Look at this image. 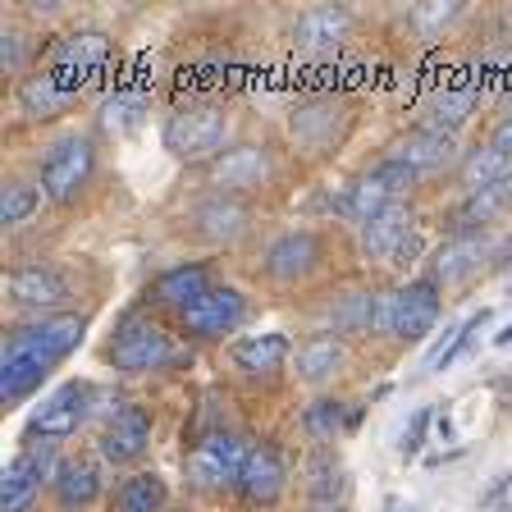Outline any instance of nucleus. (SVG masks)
Wrapping results in <instances>:
<instances>
[{"label":"nucleus","instance_id":"1","mask_svg":"<svg viewBox=\"0 0 512 512\" xmlns=\"http://www.w3.org/2000/svg\"><path fill=\"white\" fill-rule=\"evenodd\" d=\"M83 330H87V320L74 316V311L42 316V320H32V325L10 330L5 352H0V403L19 407L23 398L37 394L46 375L83 343Z\"/></svg>","mask_w":512,"mask_h":512},{"label":"nucleus","instance_id":"2","mask_svg":"<svg viewBox=\"0 0 512 512\" xmlns=\"http://www.w3.org/2000/svg\"><path fill=\"white\" fill-rule=\"evenodd\" d=\"M439 320V284L430 275L412 279L403 288H384L375 293V320L371 334H384V339L398 343H421Z\"/></svg>","mask_w":512,"mask_h":512},{"label":"nucleus","instance_id":"3","mask_svg":"<svg viewBox=\"0 0 512 512\" xmlns=\"http://www.w3.org/2000/svg\"><path fill=\"white\" fill-rule=\"evenodd\" d=\"M247 453H252V439L238 435V430H215V435L192 439L188 453H183V476L197 494H224L238 485V471H243Z\"/></svg>","mask_w":512,"mask_h":512},{"label":"nucleus","instance_id":"4","mask_svg":"<svg viewBox=\"0 0 512 512\" xmlns=\"http://www.w3.org/2000/svg\"><path fill=\"white\" fill-rule=\"evenodd\" d=\"M224 138H229V115L224 106H211V101H183L174 106V115L160 128V142L174 160H215L224 151Z\"/></svg>","mask_w":512,"mask_h":512},{"label":"nucleus","instance_id":"5","mask_svg":"<svg viewBox=\"0 0 512 512\" xmlns=\"http://www.w3.org/2000/svg\"><path fill=\"white\" fill-rule=\"evenodd\" d=\"M96 174V142L87 133H60L42 151V197L51 206H74Z\"/></svg>","mask_w":512,"mask_h":512},{"label":"nucleus","instance_id":"6","mask_svg":"<svg viewBox=\"0 0 512 512\" xmlns=\"http://www.w3.org/2000/svg\"><path fill=\"white\" fill-rule=\"evenodd\" d=\"M110 55H115V42H110L106 32H96V28L64 32L60 42L51 46L46 74H51L69 96H78V92H87V87L96 83V74H106Z\"/></svg>","mask_w":512,"mask_h":512},{"label":"nucleus","instance_id":"7","mask_svg":"<svg viewBox=\"0 0 512 512\" xmlns=\"http://www.w3.org/2000/svg\"><path fill=\"white\" fill-rule=\"evenodd\" d=\"M96 412V389L87 380H69L60 384L55 394L42 398V407H32L28 430H23V444H60V439H74L87 426V416Z\"/></svg>","mask_w":512,"mask_h":512},{"label":"nucleus","instance_id":"8","mask_svg":"<svg viewBox=\"0 0 512 512\" xmlns=\"http://www.w3.org/2000/svg\"><path fill=\"white\" fill-rule=\"evenodd\" d=\"M421 179V174H412L403 165V160H394V156H380L371 165V170L362 174V179H352L348 188L339 192V215H348V220H357V224H366L371 215H380L384 206H394V202H403L407 192H412V183Z\"/></svg>","mask_w":512,"mask_h":512},{"label":"nucleus","instance_id":"9","mask_svg":"<svg viewBox=\"0 0 512 512\" xmlns=\"http://www.w3.org/2000/svg\"><path fill=\"white\" fill-rule=\"evenodd\" d=\"M170 362H174V343L165 334V325H156L142 311H128L119 320L115 339H110V366L124 375H151V371H165Z\"/></svg>","mask_w":512,"mask_h":512},{"label":"nucleus","instance_id":"10","mask_svg":"<svg viewBox=\"0 0 512 512\" xmlns=\"http://www.w3.org/2000/svg\"><path fill=\"white\" fill-rule=\"evenodd\" d=\"M357 247H362V256L375 261V266H407L421 252L412 206L394 202V206H384L380 215H371L366 224H357Z\"/></svg>","mask_w":512,"mask_h":512},{"label":"nucleus","instance_id":"11","mask_svg":"<svg viewBox=\"0 0 512 512\" xmlns=\"http://www.w3.org/2000/svg\"><path fill=\"white\" fill-rule=\"evenodd\" d=\"M183 229L211 247H229L252 229V206H247L243 197H234V192H206V197H197V202L188 206Z\"/></svg>","mask_w":512,"mask_h":512},{"label":"nucleus","instance_id":"12","mask_svg":"<svg viewBox=\"0 0 512 512\" xmlns=\"http://www.w3.org/2000/svg\"><path fill=\"white\" fill-rule=\"evenodd\" d=\"M5 293L19 311H32V316H64L74 288L64 279V270H55L51 261H28V266H14L10 279H5Z\"/></svg>","mask_w":512,"mask_h":512},{"label":"nucleus","instance_id":"13","mask_svg":"<svg viewBox=\"0 0 512 512\" xmlns=\"http://www.w3.org/2000/svg\"><path fill=\"white\" fill-rule=\"evenodd\" d=\"M55 467V444H23L10 458V467L0 471V512H28L42 494V480L51 485Z\"/></svg>","mask_w":512,"mask_h":512},{"label":"nucleus","instance_id":"14","mask_svg":"<svg viewBox=\"0 0 512 512\" xmlns=\"http://www.w3.org/2000/svg\"><path fill=\"white\" fill-rule=\"evenodd\" d=\"M320 261H325V243L316 229H284L261 252V275L270 284H302L320 270Z\"/></svg>","mask_w":512,"mask_h":512},{"label":"nucleus","instance_id":"15","mask_svg":"<svg viewBox=\"0 0 512 512\" xmlns=\"http://www.w3.org/2000/svg\"><path fill=\"white\" fill-rule=\"evenodd\" d=\"M275 179V151L266 142H234V147H224L220 156L211 160V183L215 192H256L266 188Z\"/></svg>","mask_w":512,"mask_h":512},{"label":"nucleus","instance_id":"16","mask_svg":"<svg viewBox=\"0 0 512 512\" xmlns=\"http://www.w3.org/2000/svg\"><path fill=\"white\" fill-rule=\"evenodd\" d=\"M343 128H348V106L334 101V96H311V101L293 106V115H288V133H293V142L307 156L334 151V142L343 138Z\"/></svg>","mask_w":512,"mask_h":512},{"label":"nucleus","instance_id":"17","mask_svg":"<svg viewBox=\"0 0 512 512\" xmlns=\"http://www.w3.org/2000/svg\"><path fill=\"white\" fill-rule=\"evenodd\" d=\"M151 448V412L138 403H124L119 412H110V421L96 435V458L110 467H128Z\"/></svg>","mask_w":512,"mask_h":512},{"label":"nucleus","instance_id":"18","mask_svg":"<svg viewBox=\"0 0 512 512\" xmlns=\"http://www.w3.org/2000/svg\"><path fill=\"white\" fill-rule=\"evenodd\" d=\"M243 320H247V298L238 293V288H229V284H215L211 293L197 302V307L183 311L179 325H183V334H188V339L211 343V339L234 334Z\"/></svg>","mask_w":512,"mask_h":512},{"label":"nucleus","instance_id":"19","mask_svg":"<svg viewBox=\"0 0 512 512\" xmlns=\"http://www.w3.org/2000/svg\"><path fill=\"white\" fill-rule=\"evenodd\" d=\"M284 485H288L284 453H279L275 444H252L243 471H238V485H234L238 503H247V508H270V503H279Z\"/></svg>","mask_w":512,"mask_h":512},{"label":"nucleus","instance_id":"20","mask_svg":"<svg viewBox=\"0 0 512 512\" xmlns=\"http://www.w3.org/2000/svg\"><path fill=\"white\" fill-rule=\"evenodd\" d=\"M352 32V10L348 5H311L293 19V51L302 55H334Z\"/></svg>","mask_w":512,"mask_h":512},{"label":"nucleus","instance_id":"21","mask_svg":"<svg viewBox=\"0 0 512 512\" xmlns=\"http://www.w3.org/2000/svg\"><path fill=\"white\" fill-rule=\"evenodd\" d=\"M106 490V476H101V462L87 458V453H69L60 458L51 476V499L60 512H87Z\"/></svg>","mask_w":512,"mask_h":512},{"label":"nucleus","instance_id":"22","mask_svg":"<svg viewBox=\"0 0 512 512\" xmlns=\"http://www.w3.org/2000/svg\"><path fill=\"white\" fill-rule=\"evenodd\" d=\"M480 261H494V243L485 234H448L444 243L435 247L430 256V270L426 275L435 279L439 288L444 284H462L480 270Z\"/></svg>","mask_w":512,"mask_h":512},{"label":"nucleus","instance_id":"23","mask_svg":"<svg viewBox=\"0 0 512 512\" xmlns=\"http://www.w3.org/2000/svg\"><path fill=\"white\" fill-rule=\"evenodd\" d=\"M211 288H215V279H211V266H206V261H183V266H170L165 275H156V284H151V302L174 307L183 316V311L197 307Z\"/></svg>","mask_w":512,"mask_h":512},{"label":"nucleus","instance_id":"24","mask_svg":"<svg viewBox=\"0 0 512 512\" xmlns=\"http://www.w3.org/2000/svg\"><path fill=\"white\" fill-rule=\"evenodd\" d=\"M384 156L403 160L412 174L444 170L448 160H453V133H439V128H430V124H416V128H407L403 138L384 151Z\"/></svg>","mask_w":512,"mask_h":512},{"label":"nucleus","instance_id":"25","mask_svg":"<svg viewBox=\"0 0 512 512\" xmlns=\"http://www.w3.org/2000/svg\"><path fill=\"white\" fill-rule=\"evenodd\" d=\"M508 211H512V179L476 188V192H467L462 206L453 211V234H485V224H494Z\"/></svg>","mask_w":512,"mask_h":512},{"label":"nucleus","instance_id":"26","mask_svg":"<svg viewBox=\"0 0 512 512\" xmlns=\"http://www.w3.org/2000/svg\"><path fill=\"white\" fill-rule=\"evenodd\" d=\"M343 362H348V348H343V339L330 330L302 339L298 352H293V371H298V380H307V384L334 380V375L343 371Z\"/></svg>","mask_w":512,"mask_h":512},{"label":"nucleus","instance_id":"27","mask_svg":"<svg viewBox=\"0 0 512 512\" xmlns=\"http://www.w3.org/2000/svg\"><path fill=\"white\" fill-rule=\"evenodd\" d=\"M14 101H19V110L28 119H55V115H64V110L74 106L78 96H69L51 74H46V69H37V74L19 78V92H14Z\"/></svg>","mask_w":512,"mask_h":512},{"label":"nucleus","instance_id":"28","mask_svg":"<svg viewBox=\"0 0 512 512\" xmlns=\"http://www.w3.org/2000/svg\"><path fill=\"white\" fill-rule=\"evenodd\" d=\"M170 503V485L156 471H133V476L119 480L115 499H110V512H165Z\"/></svg>","mask_w":512,"mask_h":512},{"label":"nucleus","instance_id":"29","mask_svg":"<svg viewBox=\"0 0 512 512\" xmlns=\"http://www.w3.org/2000/svg\"><path fill=\"white\" fill-rule=\"evenodd\" d=\"M288 357V339L284 334H247L234 343V366L247 375H275Z\"/></svg>","mask_w":512,"mask_h":512},{"label":"nucleus","instance_id":"30","mask_svg":"<svg viewBox=\"0 0 512 512\" xmlns=\"http://www.w3.org/2000/svg\"><path fill=\"white\" fill-rule=\"evenodd\" d=\"M348 490V471L334 458V448H316L307 462V499L311 503H339V494Z\"/></svg>","mask_w":512,"mask_h":512},{"label":"nucleus","instance_id":"31","mask_svg":"<svg viewBox=\"0 0 512 512\" xmlns=\"http://www.w3.org/2000/svg\"><path fill=\"white\" fill-rule=\"evenodd\" d=\"M458 179H462V188L467 192H476V188H490V183H499V179H512V156H503L499 147H476V151H467L462 156V165H458Z\"/></svg>","mask_w":512,"mask_h":512},{"label":"nucleus","instance_id":"32","mask_svg":"<svg viewBox=\"0 0 512 512\" xmlns=\"http://www.w3.org/2000/svg\"><path fill=\"white\" fill-rule=\"evenodd\" d=\"M298 426L307 439H316V444H330V439H339L343 426H352V412L339 403V398H316V403L302 407Z\"/></svg>","mask_w":512,"mask_h":512},{"label":"nucleus","instance_id":"33","mask_svg":"<svg viewBox=\"0 0 512 512\" xmlns=\"http://www.w3.org/2000/svg\"><path fill=\"white\" fill-rule=\"evenodd\" d=\"M476 110V83H462V87H444L435 96V106H430L426 124L439 128V133H458L467 124V115Z\"/></svg>","mask_w":512,"mask_h":512},{"label":"nucleus","instance_id":"34","mask_svg":"<svg viewBox=\"0 0 512 512\" xmlns=\"http://www.w3.org/2000/svg\"><path fill=\"white\" fill-rule=\"evenodd\" d=\"M325 320H330V334H371L375 293H343V298H334V307L325 311Z\"/></svg>","mask_w":512,"mask_h":512},{"label":"nucleus","instance_id":"35","mask_svg":"<svg viewBox=\"0 0 512 512\" xmlns=\"http://www.w3.org/2000/svg\"><path fill=\"white\" fill-rule=\"evenodd\" d=\"M37 206H42V192L32 188V183H5V188H0V224H5V229L23 224Z\"/></svg>","mask_w":512,"mask_h":512},{"label":"nucleus","instance_id":"36","mask_svg":"<svg viewBox=\"0 0 512 512\" xmlns=\"http://www.w3.org/2000/svg\"><path fill=\"white\" fill-rule=\"evenodd\" d=\"M28 55H32V37L10 23V28L0 32V69H5V74H23V69H28Z\"/></svg>","mask_w":512,"mask_h":512},{"label":"nucleus","instance_id":"37","mask_svg":"<svg viewBox=\"0 0 512 512\" xmlns=\"http://www.w3.org/2000/svg\"><path fill=\"white\" fill-rule=\"evenodd\" d=\"M142 106H147V96H142V92H128V87H124V92H115V96H110V101H106V110H101V119H106V124L110 128H124V124H133V119H138V110Z\"/></svg>","mask_w":512,"mask_h":512},{"label":"nucleus","instance_id":"38","mask_svg":"<svg viewBox=\"0 0 512 512\" xmlns=\"http://www.w3.org/2000/svg\"><path fill=\"white\" fill-rule=\"evenodd\" d=\"M435 421V412L430 407H416L412 412V421H407V430H403V439H398V453L403 458H416V448H421V439H426V426Z\"/></svg>","mask_w":512,"mask_h":512},{"label":"nucleus","instance_id":"39","mask_svg":"<svg viewBox=\"0 0 512 512\" xmlns=\"http://www.w3.org/2000/svg\"><path fill=\"white\" fill-rule=\"evenodd\" d=\"M480 512H512V476H499L480 499Z\"/></svg>","mask_w":512,"mask_h":512},{"label":"nucleus","instance_id":"40","mask_svg":"<svg viewBox=\"0 0 512 512\" xmlns=\"http://www.w3.org/2000/svg\"><path fill=\"white\" fill-rule=\"evenodd\" d=\"M458 5H435V10H412V23H421V28H444V23L458 19Z\"/></svg>","mask_w":512,"mask_h":512},{"label":"nucleus","instance_id":"41","mask_svg":"<svg viewBox=\"0 0 512 512\" xmlns=\"http://www.w3.org/2000/svg\"><path fill=\"white\" fill-rule=\"evenodd\" d=\"M490 147H499L503 156H512V115L503 119L499 128H494V138H490Z\"/></svg>","mask_w":512,"mask_h":512},{"label":"nucleus","instance_id":"42","mask_svg":"<svg viewBox=\"0 0 512 512\" xmlns=\"http://www.w3.org/2000/svg\"><path fill=\"white\" fill-rule=\"evenodd\" d=\"M494 266H512V234L503 238L499 247H494Z\"/></svg>","mask_w":512,"mask_h":512},{"label":"nucleus","instance_id":"43","mask_svg":"<svg viewBox=\"0 0 512 512\" xmlns=\"http://www.w3.org/2000/svg\"><path fill=\"white\" fill-rule=\"evenodd\" d=\"M311 512H348L343 503H311Z\"/></svg>","mask_w":512,"mask_h":512},{"label":"nucleus","instance_id":"44","mask_svg":"<svg viewBox=\"0 0 512 512\" xmlns=\"http://www.w3.org/2000/svg\"><path fill=\"white\" fill-rule=\"evenodd\" d=\"M494 343H512V325H508V330H503V334H499V339H494Z\"/></svg>","mask_w":512,"mask_h":512},{"label":"nucleus","instance_id":"45","mask_svg":"<svg viewBox=\"0 0 512 512\" xmlns=\"http://www.w3.org/2000/svg\"><path fill=\"white\" fill-rule=\"evenodd\" d=\"M384 512H403V508H398V503H389V508H384Z\"/></svg>","mask_w":512,"mask_h":512},{"label":"nucleus","instance_id":"46","mask_svg":"<svg viewBox=\"0 0 512 512\" xmlns=\"http://www.w3.org/2000/svg\"><path fill=\"white\" fill-rule=\"evenodd\" d=\"M165 512H192V508H165Z\"/></svg>","mask_w":512,"mask_h":512}]
</instances>
